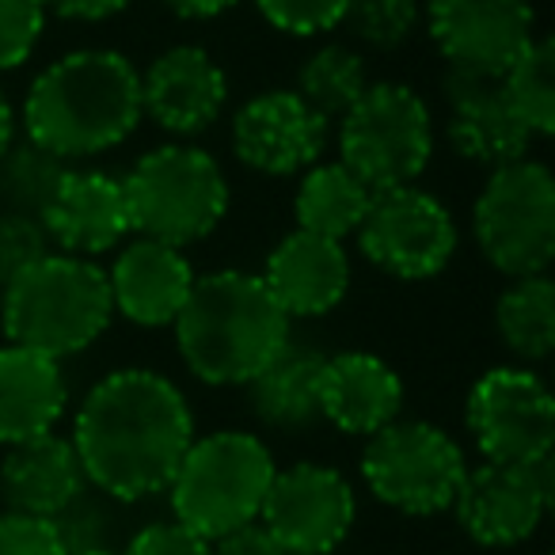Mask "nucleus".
Returning <instances> with one entry per match:
<instances>
[{
	"mask_svg": "<svg viewBox=\"0 0 555 555\" xmlns=\"http://www.w3.org/2000/svg\"><path fill=\"white\" fill-rule=\"evenodd\" d=\"M164 9L176 12L179 20H217L232 12L240 0H160Z\"/></svg>",
	"mask_w": 555,
	"mask_h": 555,
	"instance_id": "obj_39",
	"label": "nucleus"
},
{
	"mask_svg": "<svg viewBox=\"0 0 555 555\" xmlns=\"http://www.w3.org/2000/svg\"><path fill=\"white\" fill-rule=\"evenodd\" d=\"M194 267L183 247L160 244V240L138 236L122 244L115 267L107 270V289L115 317H126L138 327H168L176 324L179 309L186 305L194 286Z\"/></svg>",
	"mask_w": 555,
	"mask_h": 555,
	"instance_id": "obj_20",
	"label": "nucleus"
},
{
	"mask_svg": "<svg viewBox=\"0 0 555 555\" xmlns=\"http://www.w3.org/2000/svg\"><path fill=\"white\" fill-rule=\"evenodd\" d=\"M88 491L85 468L69 438L39 434L31 441L9 446L0 464V499L9 509L35 517H57L77 494Z\"/></svg>",
	"mask_w": 555,
	"mask_h": 555,
	"instance_id": "obj_22",
	"label": "nucleus"
},
{
	"mask_svg": "<svg viewBox=\"0 0 555 555\" xmlns=\"http://www.w3.org/2000/svg\"><path fill=\"white\" fill-rule=\"evenodd\" d=\"M111 320L107 270L80 255L47 251L0 294V327L9 343L57 362L92 347Z\"/></svg>",
	"mask_w": 555,
	"mask_h": 555,
	"instance_id": "obj_4",
	"label": "nucleus"
},
{
	"mask_svg": "<svg viewBox=\"0 0 555 555\" xmlns=\"http://www.w3.org/2000/svg\"><path fill=\"white\" fill-rule=\"evenodd\" d=\"M47 251H50V240L42 232L39 217L4 209L0 214V294H4V286H9L12 278L24 274Z\"/></svg>",
	"mask_w": 555,
	"mask_h": 555,
	"instance_id": "obj_34",
	"label": "nucleus"
},
{
	"mask_svg": "<svg viewBox=\"0 0 555 555\" xmlns=\"http://www.w3.org/2000/svg\"><path fill=\"white\" fill-rule=\"evenodd\" d=\"M430 156V107L408 85L377 80L339 118V164H347L373 194L411 186Z\"/></svg>",
	"mask_w": 555,
	"mask_h": 555,
	"instance_id": "obj_7",
	"label": "nucleus"
},
{
	"mask_svg": "<svg viewBox=\"0 0 555 555\" xmlns=\"http://www.w3.org/2000/svg\"><path fill=\"white\" fill-rule=\"evenodd\" d=\"M259 278L289 320H317L335 312L347 297L350 255L339 240L294 229L270 247Z\"/></svg>",
	"mask_w": 555,
	"mask_h": 555,
	"instance_id": "obj_19",
	"label": "nucleus"
},
{
	"mask_svg": "<svg viewBox=\"0 0 555 555\" xmlns=\"http://www.w3.org/2000/svg\"><path fill=\"white\" fill-rule=\"evenodd\" d=\"M403 411V380L370 350L324 358L320 370V418L350 438H373Z\"/></svg>",
	"mask_w": 555,
	"mask_h": 555,
	"instance_id": "obj_21",
	"label": "nucleus"
},
{
	"mask_svg": "<svg viewBox=\"0 0 555 555\" xmlns=\"http://www.w3.org/2000/svg\"><path fill=\"white\" fill-rule=\"evenodd\" d=\"M259 521L286 555H332L358 521L354 487L327 464L301 461L274 472Z\"/></svg>",
	"mask_w": 555,
	"mask_h": 555,
	"instance_id": "obj_12",
	"label": "nucleus"
},
{
	"mask_svg": "<svg viewBox=\"0 0 555 555\" xmlns=\"http://www.w3.org/2000/svg\"><path fill=\"white\" fill-rule=\"evenodd\" d=\"M418 20H423L418 0H350L343 24L362 47L392 54V50L408 47Z\"/></svg>",
	"mask_w": 555,
	"mask_h": 555,
	"instance_id": "obj_30",
	"label": "nucleus"
},
{
	"mask_svg": "<svg viewBox=\"0 0 555 555\" xmlns=\"http://www.w3.org/2000/svg\"><path fill=\"white\" fill-rule=\"evenodd\" d=\"M426 27L449 65L494 80L537 42L529 0H426Z\"/></svg>",
	"mask_w": 555,
	"mask_h": 555,
	"instance_id": "obj_14",
	"label": "nucleus"
},
{
	"mask_svg": "<svg viewBox=\"0 0 555 555\" xmlns=\"http://www.w3.org/2000/svg\"><path fill=\"white\" fill-rule=\"evenodd\" d=\"M324 350L305 347L289 339L251 380H247V403L259 423L274 430H301L320 418V370Z\"/></svg>",
	"mask_w": 555,
	"mask_h": 555,
	"instance_id": "obj_24",
	"label": "nucleus"
},
{
	"mask_svg": "<svg viewBox=\"0 0 555 555\" xmlns=\"http://www.w3.org/2000/svg\"><path fill=\"white\" fill-rule=\"evenodd\" d=\"M42 0H0V73H12L31 62L42 31H47Z\"/></svg>",
	"mask_w": 555,
	"mask_h": 555,
	"instance_id": "obj_32",
	"label": "nucleus"
},
{
	"mask_svg": "<svg viewBox=\"0 0 555 555\" xmlns=\"http://www.w3.org/2000/svg\"><path fill=\"white\" fill-rule=\"evenodd\" d=\"M499 92L532 138L555 133V47L540 39L499 77Z\"/></svg>",
	"mask_w": 555,
	"mask_h": 555,
	"instance_id": "obj_28",
	"label": "nucleus"
},
{
	"mask_svg": "<svg viewBox=\"0 0 555 555\" xmlns=\"http://www.w3.org/2000/svg\"><path fill=\"white\" fill-rule=\"evenodd\" d=\"M494 327L509 354L544 362L555 350V286L547 274L514 278L494 305Z\"/></svg>",
	"mask_w": 555,
	"mask_h": 555,
	"instance_id": "obj_26",
	"label": "nucleus"
},
{
	"mask_svg": "<svg viewBox=\"0 0 555 555\" xmlns=\"http://www.w3.org/2000/svg\"><path fill=\"white\" fill-rule=\"evenodd\" d=\"M69 388L57 358L27 347H0V446H20L57 430Z\"/></svg>",
	"mask_w": 555,
	"mask_h": 555,
	"instance_id": "obj_23",
	"label": "nucleus"
},
{
	"mask_svg": "<svg viewBox=\"0 0 555 555\" xmlns=\"http://www.w3.org/2000/svg\"><path fill=\"white\" fill-rule=\"evenodd\" d=\"M472 236L506 278L547 274L555 259V179L540 160L494 168L472 209Z\"/></svg>",
	"mask_w": 555,
	"mask_h": 555,
	"instance_id": "obj_8",
	"label": "nucleus"
},
{
	"mask_svg": "<svg viewBox=\"0 0 555 555\" xmlns=\"http://www.w3.org/2000/svg\"><path fill=\"white\" fill-rule=\"evenodd\" d=\"M468 476L464 449L449 430L423 418H396L365 438L362 479L373 499L408 517H430L453 509Z\"/></svg>",
	"mask_w": 555,
	"mask_h": 555,
	"instance_id": "obj_9",
	"label": "nucleus"
},
{
	"mask_svg": "<svg viewBox=\"0 0 555 555\" xmlns=\"http://www.w3.org/2000/svg\"><path fill=\"white\" fill-rule=\"evenodd\" d=\"M332 122L312 111L294 88L259 92L232 118V153L262 176H294L320 164Z\"/></svg>",
	"mask_w": 555,
	"mask_h": 555,
	"instance_id": "obj_15",
	"label": "nucleus"
},
{
	"mask_svg": "<svg viewBox=\"0 0 555 555\" xmlns=\"http://www.w3.org/2000/svg\"><path fill=\"white\" fill-rule=\"evenodd\" d=\"M350 0H255L259 16L274 31L294 35V39H312L343 27Z\"/></svg>",
	"mask_w": 555,
	"mask_h": 555,
	"instance_id": "obj_31",
	"label": "nucleus"
},
{
	"mask_svg": "<svg viewBox=\"0 0 555 555\" xmlns=\"http://www.w3.org/2000/svg\"><path fill=\"white\" fill-rule=\"evenodd\" d=\"M130 229L171 247L206 240L229 214V179L198 145L149 149L122 179Z\"/></svg>",
	"mask_w": 555,
	"mask_h": 555,
	"instance_id": "obj_6",
	"label": "nucleus"
},
{
	"mask_svg": "<svg viewBox=\"0 0 555 555\" xmlns=\"http://www.w3.org/2000/svg\"><path fill=\"white\" fill-rule=\"evenodd\" d=\"M42 4L54 16L77 20V24H100V20H111L130 9V0H42Z\"/></svg>",
	"mask_w": 555,
	"mask_h": 555,
	"instance_id": "obj_38",
	"label": "nucleus"
},
{
	"mask_svg": "<svg viewBox=\"0 0 555 555\" xmlns=\"http://www.w3.org/2000/svg\"><path fill=\"white\" fill-rule=\"evenodd\" d=\"M468 434L483 461L537 464L555 446L552 388L525 365H494L472 385L464 403Z\"/></svg>",
	"mask_w": 555,
	"mask_h": 555,
	"instance_id": "obj_10",
	"label": "nucleus"
},
{
	"mask_svg": "<svg viewBox=\"0 0 555 555\" xmlns=\"http://www.w3.org/2000/svg\"><path fill=\"white\" fill-rule=\"evenodd\" d=\"M373 206V191L347 168V164H312L301 176L294 198L297 229L312 232V236L327 240H347L358 232Z\"/></svg>",
	"mask_w": 555,
	"mask_h": 555,
	"instance_id": "obj_25",
	"label": "nucleus"
},
{
	"mask_svg": "<svg viewBox=\"0 0 555 555\" xmlns=\"http://www.w3.org/2000/svg\"><path fill=\"white\" fill-rule=\"evenodd\" d=\"M47 240L65 255H80V259H95L130 236V206H126L122 179L111 171H65L57 191L39 214Z\"/></svg>",
	"mask_w": 555,
	"mask_h": 555,
	"instance_id": "obj_17",
	"label": "nucleus"
},
{
	"mask_svg": "<svg viewBox=\"0 0 555 555\" xmlns=\"http://www.w3.org/2000/svg\"><path fill=\"white\" fill-rule=\"evenodd\" d=\"M278 464L267 441L247 430H217L194 438L168 483L171 517L214 540L236 525L259 521Z\"/></svg>",
	"mask_w": 555,
	"mask_h": 555,
	"instance_id": "obj_5",
	"label": "nucleus"
},
{
	"mask_svg": "<svg viewBox=\"0 0 555 555\" xmlns=\"http://www.w3.org/2000/svg\"><path fill=\"white\" fill-rule=\"evenodd\" d=\"M552 456L537 464H494L468 468L453 499L456 525L483 547L525 544L552 509Z\"/></svg>",
	"mask_w": 555,
	"mask_h": 555,
	"instance_id": "obj_13",
	"label": "nucleus"
},
{
	"mask_svg": "<svg viewBox=\"0 0 555 555\" xmlns=\"http://www.w3.org/2000/svg\"><path fill=\"white\" fill-rule=\"evenodd\" d=\"M16 145V111H12L9 95L0 92V156Z\"/></svg>",
	"mask_w": 555,
	"mask_h": 555,
	"instance_id": "obj_40",
	"label": "nucleus"
},
{
	"mask_svg": "<svg viewBox=\"0 0 555 555\" xmlns=\"http://www.w3.org/2000/svg\"><path fill=\"white\" fill-rule=\"evenodd\" d=\"M441 92L449 103V145L456 156H464L468 164L479 168H506L529 156L532 133L521 126V118L509 111V103L502 100L499 80L483 77V73L456 69L449 65Z\"/></svg>",
	"mask_w": 555,
	"mask_h": 555,
	"instance_id": "obj_18",
	"label": "nucleus"
},
{
	"mask_svg": "<svg viewBox=\"0 0 555 555\" xmlns=\"http://www.w3.org/2000/svg\"><path fill=\"white\" fill-rule=\"evenodd\" d=\"M122 555H209V540L186 529L183 521H149L130 537Z\"/></svg>",
	"mask_w": 555,
	"mask_h": 555,
	"instance_id": "obj_36",
	"label": "nucleus"
},
{
	"mask_svg": "<svg viewBox=\"0 0 555 555\" xmlns=\"http://www.w3.org/2000/svg\"><path fill=\"white\" fill-rule=\"evenodd\" d=\"M294 320L251 270L224 267L194 278L191 297L176 317V347L202 385H247L286 347Z\"/></svg>",
	"mask_w": 555,
	"mask_h": 555,
	"instance_id": "obj_3",
	"label": "nucleus"
},
{
	"mask_svg": "<svg viewBox=\"0 0 555 555\" xmlns=\"http://www.w3.org/2000/svg\"><path fill=\"white\" fill-rule=\"evenodd\" d=\"M229 77L202 47H171L141 73V115L171 138H198L221 118Z\"/></svg>",
	"mask_w": 555,
	"mask_h": 555,
	"instance_id": "obj_16",
	"label": "nucleus"
},
{
	"mask_svg": "<svg viewBox=\"0 0 555 555\" xmlns=\"http://www.w3.org/2000/svg\"><path fill=\"white\" fill-rule=\"evenodd\" d=\"M209 555H286L262 521H247L209 540Z\"/></svg>",
	"mask_w": 555,
	"mask_h": 555,
	"instance_id": "obj_37",
	"label": "nucleus"
},
{
	"mask_svg": "<svg viewBox=\"0 0 555 555\" xmlns=\"http://www.w3.org/2000/svg\"><path fill=\"white\" fill-rule=\"evenodd\" d=\"M65 171H69V164L62 156L47 153L35 141H20L0 156V202L12 214L39 217Z\"/></svg>",
	"mask_w": 555,
	"mask_h": 555,
	"instance_id": "obj_29",
	"label": "nucleus"
},
{
	"mask_svg": "<svg viewBox=\"0 0 555 555\" xmlns=\"http://www.w3.org/2000/svg\"><path fill=\"white\" fill-rule=\"evenodd\" d=\"M0 555H65L54 517L0 509Z\"/></svg>",
	"mask_w": 555,
	"mask_h": 555,
	"instance_id": "obj_35",
	"label": "nucleus"
},
{
	"mask_svg": "<svg viewBox=\"0 0 555 555\" xmlns=\"http://www.w3.org/2000/svg\"><path fill=\"white\" fill-rule=\"evenodd\" d=\"M370 88V69L358 50L343 47V42H327V47L312 50L305 57L301 73H297L294 92L309 103L312 111L335 122L358 103V95Z\"/></svg>",
	"mask_w": 555,
	"mask_h": 555,
	"instance_id": "obj_27",
	"label": "nucleus"
},
{
	"mask_svg": "<svg viewBox=\"0 0 555 555\" xmlns=\"http://www.w3.org/2000/svg\"><path fill=\"white\" fill-rule=\"evenodd\" d=\"M141 118V73L118 50L57 57L31 80L24 100L27 141L65 164L118 149Z\"/></svg>",
	"mask_w": 555,
	"mask_h": 555,
	"instance_id": "obj_2",
	"label": "nucleus"
},
{
	"mask_svg": "<svg viewBox=\"0 0 555 555\" xmlns=\"http://www.w3.org/2000/svg\"><path fill=\"white\" fill-rule=\"evenodd\" d=\"M73 555H118L115 547H95V552H73Z\"/></svg>",
	"mask_w": 555,
	"mask_h": 555,
	"instance_id": "obj_41",
	"label": "nucleus"
},
{
	"mask_svg": "<svg viewBox=\"0 0 555 555\" xmlns=\"http://www.w3.org/2000/svg\"><path fill=\"white\" fill-rule=\"evenodd\" d=\"M69 441L88 487L111 502H145L168 491L194 441V415L164 373L115 370L88 388Z\"/></svg>",
	"mask_w": 555,
	"mask_h": 555,
	"instance_id": "obj_1",
	"label": "nucleus"
},
{
	"mask_svg": "<svg viewBox=\"0 0 555 555\" xmlns=\"http://www.w3.org/2000/svg\"><path fill=\"white\" fill-rule=\"evenodd\" d=\"M354 236L365 259L388 278L426 282L453 262L461 232L446 202L411 183L373 194L370 214Z\"/></svg>",
	"mask_w": 555,
	"mask_h": 555,
	"instance_id": "obj_11",
	"label": "nucleus"
},
{
	"mask_svg": "<svg viewBox=\"0 0 555 555\" xmlns=\"http://www.w3.org/2000/svg\"><path fill=\"white\" fill-rule=\"evenodd\" d=\"M111 499H92V494H77L62 514L54 517L57 537L65 544V555L73 552H95V547H111L115 537V514L107 506Z\"/></svg>",
	"mask_w": 555,
	"mask_h": 555,
	"instance_id": "obj_33",
	"label": "nucleus"
}]
</instances>
